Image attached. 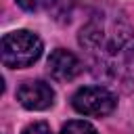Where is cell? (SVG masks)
<instances>
[{"instance_id": "obj_5", "label": "cell", "mask_w": 134, "mask_h": 134, "mask_svg": "<svg viewBox=\"0 0 134 134\" xmlns=\"http://www.w3.org/2000/svg\"><path fill=\"white\" fill-rule=\"evenodd\" d=\"M48 73L57 82H71L82 73V63L73 52L57 48L48 57Z\"/></svg>"}, {"instance_id": "obj_3", "label": "cell", "mask_w": 134, "mask_h": 134, "mask_svg": "<svg viewBox=\"0 0 134 134\" xmlns=\"http://www.w3.org/2000/svg\"><path fill=\"white\" fill-rule=\"evenodd\" d=\"M71 105L77 113L82 115H90V117H105L109 115L115 105L117 98L115 94L105 88V86H86L80 88L73 96H71Z\"/></svg>"}, {"instance_id": "obj_1", "label": "cell", "mask_w": 134, "mask_h": 134, "mask_svg": "<svg viewBox=\"0 0 134 134\" xmlns=\"http://www.w3.org/2000/svg\"><path fill=\"white\" fill-rule=\"evenodd\" d=\"M80 46L94 77L124 90L134 86V27L119 8H96L80 29Z\"/></svg>"}, {"instance_id": "obj_7", "label": "cell", "mask_w": 134, "mask_h": 134, "mask_svg": "<svg viewBox=\"0 0 134 134\" xmlns=\"http://www.w3.org/2000/svg\"><path fill=\"white\" fill-rule=\"evenodd\" d=\"M61 134H96V130H94V126H90L84 119H73L63 126Z\"/></svg>"}, {"instance_id": "obj_4", "label": "cell", "mask_w": 134, "mask_h": 134, "mask_svg": "<svg viewBox=\"0 0 134 134\" xmlns=\"http://www.w3.org/2000/svg\"><path fill=\"white\" fill-rule=\"evenodd\" d=\"M17 100L29 111H44L54 103V90L42 80L23 82L17 90Z\"/></svg>"}, {"instance_id": "obj_2", "label": "cell", "mask_w": 134, "mask_h": 134, "mask_svg": "<svg viewBox=\"0 0 134 134\" xmlns=\"http://www.w3.org/2000/svg\"><path fill=\"white\" fill-rule=\"evenodd\" d=\"M42 40L27 31V29H19V31H10L2 38L0 42V57L4 67L10 69H21V67H29L34 65L40 54H42Z\"/></svg>"}, {"instance_id": "obj_6", "label": "cell", "mask_w": 134, "mask_h": 134, "mask_svg": "<svg viewBox=\"0 0 134 134\" xmlns=\"http://www.w3.org/2000/svg\"><path fill=\"white\" fill-rule=\"evenodd\" d=\"M48 13L57 19V21H67L73 8V0H44Z\"/></svg>"}, {"instance_id": "obj_8", "label": "cell", "mask_w": 134, "mask_h": 134, "mask_svg": "<svg viewBox=\"0 0 134 134\" xmlns=\"http://www.w3.org/2000/svg\"><path fill=\"white\" fill-rule=\"evenodd\" d=\"M23 134H52V132H50L48 124H44V121H34V124H29V126L23 130Z\"/></svg>"}, {"instance_id": "obj_9", "label": "cell", "mask_w": 134, "mask_h": 134, "mask_svg": "<svg viewBox=\"0 0 134 134\" xmlns=\"http://www.w3.org/2000/svg\"><path fill=\"white\" fill-rule=\"evenodd\" d=\"M17 4H19L23 10H29V13H34V10H38V8L44 4V0H17Z\"/></svg>"}]
</instances>
